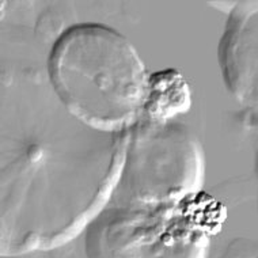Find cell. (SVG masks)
<instances>
[{"instance_id": "6da1fadb", "label": "cell", "mask_w": 258, "mask_h": 258, "mask_svg": "<svg viewBox=\"0 0 258 258\" xmlns=\"http://www.w3.org/2000/svg\"><path fill=\"white\" fill-rule=\"evenodd\" d=\"M48 75L66 110L105 134H118L134 122L150 85L134 45L97 23L62 31L50 50Z\"/></svg>"}]
</instances>
